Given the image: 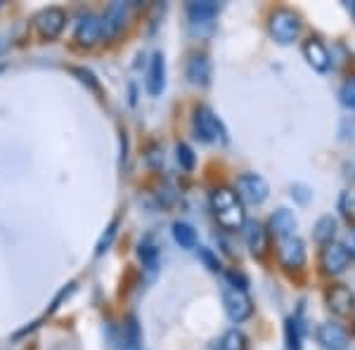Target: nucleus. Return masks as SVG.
I'll return each instance as SVG.
<instances>
[{
    "label": "nucleus",
    "instance_id": "3",
    "mask_svg": "<svg viewBox=\"0 0 355 350\" xmlns=\"http://www.w3.org/2000/svg\"><path fill=\"white\" fill-rule=\"evenodd\" d=\"M268 31L279 45H291L301 36V19L291 10H275L268 21Z\"/></svg>",
    "mask_w": 355,
    "mask_h": 350
},
{
    "label": "nucleus",
    "instance_id": "7",
    "mask_svg": "<svg viewBox=\"0 0 355 350\" xmlns=\"http://www.w3.org/2000/svg\"><path fill=\"white\" fill-rule=\"evenodd\" d=\"M277 258L282 263V268L287 270H299L306 263V244L299 237H287L277 242Z\"/></svg>",
    "mask_w": 355,
    "mask_h": 350
},
{
    "label": "nucleus",
    "instance_id": "18",
    "mask_svg": "<svg viewBox=\"0 0 355 350\" xmlns=\"http://www.w3.org/2000/svg\"><path fill=\"white\" fill-rule=\"evenodd\" d=\"M223 5L220 3H214V0H192L187 3V17H190L192 24H206V21L216 19V15L220 12Z\"/></svg>",
    "mask_w": 355,
    "mask_h": 350
},
{
    "label": "nucleus",
    "instance_id": "26",
    "mask_svg": "<svg viewBox=\"0 0 355 350\" xmlns=\"http://www.w3.org/2000/svg\"><path fill=\"white\" fill-rule=\"evenodd\" d=\"M339 102L346 109H355V76H348L339 88Z\"/></svg>",
    "mask_w": 355,
    "mask_h": 350
},
{
    "label": "nucleus",
    "instance_id": "23",
    "mask_svg": "<svg viewBox=\"0 0 355 350\" xmlns=\"http://www.w3.org/2000/svg\"><path fill=\"white\" fill-rule=\"evenodd\" d=\"M284 336H287V348L289 350H301V338H303V324L299 320V315L287 320V326H284Z\"/></svg>",
    "mask_w": 355,
    "mask_h": 350
},
{
    "label": "nucleus",
    "instance_id": "16",
    "mask_svg": "<svg viewBox=\"0 0 355 350\" xmlns=\"http://www.w3.org/2000/svg\"><path fill=\"white\" fill-rule=\"evenodd\" d=\"M303 57H306V62L315 71L324 73L329 69V53L318 38H308V41L303 43Z\"/></svg>",
    "mask_w": 355,
    "mask_h": 350
},
{
    "label": "nucleus",
    "instance_id": "13",
    "mask_svg": "<svg viewBox=\"0 0 355 350\" xmlns=\"http://www.w3.org/2000/svg\"><path fill=\"white\" fill-rule=\"evenodd\" d=\"M145 85H147V93H150L152 97H159L164 93V88H166V60H164L162 53L152 55L150 67H147Z\"/></svg>",
    "mask_w": 355,
    "mask_h": 350
},
{
    "label": "nucleus",
    "instance_id": "34",
    "mask_svg": "<svg viewBox=\"0 0 355 350\" xmlns=\"http://www.w3.org/2000/svg\"><path fill=\"white\" fill-rule=\"evenodd\" d=\"M343 246H346V251L351 254V258H355V229H348L346 239H343Z\"/></svg>",
    "mask_w": 355,
    "mask_h": 350
},
{
    "label": "nucleus",
    "instance_id": "10",
    "mask_svg": "<svg viewBox=\"0 0 355 350\" xmlns=\"http://www.w3.org/2000/svg\"><path fill=\"white\" fill-rule=\"evenodd\" d=\"M320 263H322V270L327 274H341L343 270L351 263V254L346 251L343 244L331 242L322 249V256H320Z\"/></svg>",
    "mask_w": 355,
    "mask_h": 350
},
{
    "label": "nucleus",
    "instance_id": "27",
    "mask_svg": "<svg viewBox=\"0 0 355 350\" xmlns=\"http://www.w3.org/2000/svg\"><path fill=\"white\" fill-rule=\"evenodd\" d=\"M339 211L348 222H355V192H343L339 197Z\"/></svg>",
    "mask_w": 355,
    "mask_h": 350
},
{
    "label": "nucleus",
    "instance_id": "21",
    "mask_svg": "<svg viewBox=\"0 0 355 350\" xmlns=\"http://www.w3.org/2000/svg\"><path fill=\"white\" fill-rule=\"evenodd\" d=\"M334 237H336V218L322 216L318 222H315V227H313V239L318 244L327 246V244L334 242Z\"/></svg>",
    "mask_w": 355,
    "mask_h": 350
},
{
    "label": "nucleus",
    "instance_id": "12",
    "mask_svg": "<svg viewBox=\"0 0 355 350\" xmlns=\"http://www.w3.org/2000/svg\"><path fill=\"white\" fill-rule=\"evenodd\" d=\"M327 308L334 315H339V317H346V315H351L353 310H355L353 291L348 289V286H343V284L331 286V289L327 291Z\"/></svg>",
    "mask_w": 355,
    "mask_h": 350
},
{
    "label": "nucleus",
    "instance_id": "19",
    "mask_svg": "<svg viewBox=\"0 0 355 350\" xmlns=\"http://www.w3.org/2000/svg\"><path fill=\"white\" fill-rule=\"evenodd\" d=\"M140 341H142L140 324H137V320L130 315V317L125 320L121 326H119L116 346L121 350H140Z\"/></svg>",
    "mask_w": 355,
    "mask_h": 350
},
{
    "label": "nucleus",
    "instance_id": "22",
    "mask_svg": "<svg viewBox=\"0 0 355 350\" xmlns=\"http://www.w3.org/2000/svg\"><path fill=\"white\" fill-rule=\"evenodd\" d=\"M173 239L180 244V249H197V229L187 222H173Z\"/></svg>",
    "mask_w": 355,
    "mask_h": 350
},
{
    "label": "nucleus",
    "instance_id": "8",
    "mask_svg": "<svg viewBox=\"0 0 355 350\" xmlns=\"http://www.w3.org/2000/svg\"><path fill=\"white\" fill-rule=\"evenodd\" d=\"M67 24V12L62 8H45L41 15L36 17V28L43 38L53 41L62 33V28Z\"/></svg>",
    "mask_w": 355,
    "mask_h": 350
},
{
    "label": "nucleus",
    "instance_id": "6",
    "mask_svg": "<svg viewBox=\"0 0 355 350\" xmlns=\"http://www.w3.org/2000/svg\"><path fill=\"white\" fill-rule=\"evenodd\" d=\"M102 36H105V31H102V17H97L93 12H85L78 17L76 28H73V38H76L78 45L93 48Z\"/></svg>",
    "mask_w": 355,
    "mask_h": 350
},
{
    "label": "nucleus",
    "instance_id": "2",
    "mask_svg": "<svg viewBox=\"0 0 355 350\" xmlns=\"http://www.w3.org/2000/svg\"><path fill=\"white\" fill-rule=\"evenodd\" d=\"M192 125H194V133L202 142H218V145H225L227 142V130L225 125L209 107H197L194 109V119H192Z\"/></svg>",
    "mask_w": 355,
    "mask_h": 350
},
{
    "label": "nucleus",
    "instance_id": "11",
    "mask_svg": "<svg viewBox=\"0 0 355 350\" xmlns=\"http://www.w3.org/2000/svg\"><path fill=\"white\" fill-rule=\"evenodd\" d=\"M318 341L324 350H346L348 348V331L336 322H324L318 329Z\"/></svg>",
    "mask_w": 355,
    "mask_h": 350
},
{
    "label": "nucleus",
    "instance_id": "31",
    "mask_svg": "<svg viewBox=\"0 0 355 350\" xmlns=\"http://www.w3.org/2000/svg\"><path fill=\"white\" fill-rule=\"evenodd\" d=\"M225 277H227V282H230V286H234V289L246 291V286H249V279H246L242 272H237V270H227Z\"/></svg>",
    "mask_w": 355,
    "mask_h": 350
},
{
    "label": "nucleus",
    "instance_id": "14",
    "mask_svg": "<svg viewBox=\"0 0 355 350\" xmlns=\"http://www.w3.org/2000/svg\"><path fill=\"white\" fill-rule=\"evenodd\" d=\"M296 227H299V220H296V216L287 209L275 211L272 218H270V225H268L272 237H277V242L279 239H287V237H296L294 234Z\"/></svg>",
    "mask_w": 355,
    "mask_h": 350
},
{
    "label": "nucleus",
    "instance_id": "25",
    "mask_svg": "<svg viewBox=\"0 0 355 350\" xmlns=\"http://www.w3.org/2000/svg\"><path fill=\"white\" fill-rule=\"evenodd\" d=\"M175 159H178V164H180L182 170H192L194 161H197V159H194L192 147L185 145V142H178V145H175Z\"/></svg>",
    "mask_w": 355,
    "mask_h": 350
},
{
    "label": "nucleus",
    "instance_id": "17",
    "mask_svg": "<svg viewBox=\"0 0 355 350\" xmlns=\"http://www.w3.org/2000/svg\"><path fill=\"white\" fill-rule=\"evenodd\" d=\"M137 258L142 261V268L150 270V272H157L159 268V242L157 234L150 232L142 237V242L137 244Z\"/></svg>",
    "mask_w": 355,
    "mask_h": 350
},
{
    "label": "nucleus",
    "instance_id": "32",
    "mask_svg": "<svg viewBox=\"0 0 355 350\" xmlns=\"http://www.w3.org/2000/svg\"><path fill=\"white\" fill-rule=\"evenodd\" d=\"M291 197H294L299 204H308V202H311V197H313V192L306 185H301V182H299V185L291 187Z\"/></svg>",
    "mask_w": 355,
    "mask_h": 350
},
{
    "label": "nucleus",
    "instance_id": "24",
    "mask_svg": "<svg viewBox=\"0 0 355 350\" xmlns=\"http://www.w3.org/2000/svg\"><path fill=\"white\" fill-rule=\"evenodd\" d=\"M220 350H246V336L239 329H230L220 338Z\"/></svg>",
    "mask_w": 355,
    "mask_h": 350
},
{
    "label": "nucleus",
    "instance_id": "33",
    "mask_svg": "<svg viewBox=\"0 0 355 350\" xmlns=\"http://www.w3.org/2000/svg\"><path fill=\"white\" fill-rule=\"evenodd\" d=\"M73 291H76V284H69L67 289H62L60 294H57V298H55V301H53V308H50V313H55V310L60 308V303L64 301V298H69V296H71Z\"/></svg>",
    "mask_w": 355,
    "mask_h": 350
},
{
    "label": "nucleus",
    "instance_id": "20",
    "mask_svg": "<svg viewBox=\"0 0 355 350\" xmlns=\"http://www.w3.org/2000/svg\"><path fill=\"white\" fill-rule=\"evenodd\" d=\"M244 239H246V246L251 249V254H256V256L266 254L268 232H266V227H263L259 220L246 222V225H244Z\"/></svg>",
    "mask_w": 355,
    "mask_h": 350
},
{
    "label": "nucleus",
    "instance_id": "28",
    "mask_svg": "<svg viewBox=\"0 0 355 350\" xmlns=\"http://www.w3.org/2000/svg\"><path fill=\"white\" fill-rule=\"evenodd\" d=\"M116 227H119V220H116V218H114L112 225L107 227V232L102 234V239H100V242H97V249H95V254H97V256H102V254H105V251L112 246L114 237H116Z\"/></svg>",
    "mask_w": 355,
    "mask_h": 350
},
{
    "label": "nucleus",
    "instance_id": "5",
    "mask_svg": "<svg viewBox=\"0 0 355 350\" xmlns=\"http://www.w3.org/2000/svg\"><path fill=\"white\" fill-rule=\"evenodd\" d=\"M237 197L246 204H263L268 199V187L266 177H261L259 173H242L237 177V187H234Z\"/></svg>",
    "mask_w": 355,
    "mask_h": 350
},
{
    "label": "nucleus",
    "instance_id": "35",
    "mask_svg": "<svg viewBox=\"0 0 355 350\" xmlns=\"http://www.w3.org/2000/svg\"><path fill=\"white\" fill-rule=\"evenodd\" d=\"M0 71H3V67H0Z\"/></svg>",
    "mask_w": 355,
    "mask_h": 350
},
{
    "label": "nucleus",
    "instance_id": "30",
    "mask_svg": "<svg viewBox=\"0 0 355 350\" xmlns=\"http://www.w3.org/2000/svg\"><path fill=\"white\" fill-rule=\"evenodd\" d=\"M71 71L76 73V76L81 78V83H85V85H88V88L100 90V83H97V78L93 76V71H88V69H83V67H73Z\"/></svg>",
    "mask_w": 355,
    "mask_h": 350
},
{
    "label": "nucleus",
    "instance_id": "29",
    "mask_svg": "<svg viewBox=\"0 0 355 350\" xmlns=\"http://www.w3.org/2000/svg\"><path fill=\"white\" fill-rule=\"evenodd\" d=\"M199 258H202V263L211 270V272H220V268H223V265H220L218 256H216L211 249H199Z\"/></svg>",
    "mask_w": 355,
    "mask_h": 350
},
{
    "label": "nucleus",
    "instance_id": "4",
    "mask_svg": "<svg viewBox=\"0 0 355 350\" xmlns=\"http://www.w3.org/2000/svg\"><path fill=\"white\" fill-rule=\"evenodd\" d=\"M223 308L232 322H244L254 315V303H251L249 294L242 289H234V286H227L223 291Z\"/></svg>",
    "mask_w": 355,
    "mask_h": 350
},
{
    "label": "nucleus",
    "instance_id": "15",
    "mask_svg": "<svg viewBox=\"0 0 355 350\" xmlns=\"http://www.w3.org/2000/svg\"><path fill=\"white\" fill-rule=\"evenodd\" d=\"M187 78H190L192 85H209L211 83V62L204 53H192L190 60H187V69H185Z\"/></svg>",
    "mask_w": 355,
    "mask_h": 350
},
{
    "label": "nucleus",
    "instance_id": "1",
    "mask_svg": "<svg viewBox=\"0 0 355 350\" xmlns=\"http://www.w3.org/2000/svg\"><path fill=\"white\" fill-rule=\"evenodd\" d=\"M211 206H214L216 220L223 229H239L246 225V213L242 199L230 187H218L211 194Z\"/></svg>",
    "mask_w": 355,
    "mask_h": 350
},
{
    "label": "nucleus",
    "instance_id": "9",
    "mask_svg": "<svg viewBox=\"0 0 355 350\" xmlns=\"http://www.w3.org/2000/svg\"><path fill=\"white\" fill-rule=\"evenodd\" d=\"M125 19H128V3L114 0V3L107 5L105 15H102V31H105V38L119 36V31L125 26Z\"/></svg>",
    "mask_w": 355,
    "mask_h": 350
}]
</instances>
